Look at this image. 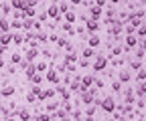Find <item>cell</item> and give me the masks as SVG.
Here are the masks:
<instances>
[{
    "label": "cell",
    "instance_id": "cell-1",
    "mask_svg": "<svg viewBox=\"0 0 146 121\" xmlns=\"http://www.w3.org/2000/svg\"><path fill=\"white\" fill-rule=\"evenodd\" d=\"M108 57L106 55H96L94 57V63H91V69H94V73H102L106 71V67H108Z\"/></svg>",
    "mask_w": 146,
    "mask_h": 121
},
{
    "label": "cell",
    "instance_id": "cell-2",
    "mask_svg": "<svg viewBox=\"0 0 146 121\" xmlns=\"http://www.w3.org/2000/svg\"><path fill=\"white\" fill-rule=\"evenodd\" d=\"M140 44V39L136 37V34H126L124 37V50L128 53V50H132V48H136Z\"/></svg>",
    "mask_w": 146,
    "mask_h": 121
},
{
    "label": "cell",
    "instance_id": "cell-3",
    "mask_svg": "<svg viewBox=\"0 0 146 121\" xmlns=\"http://www.w3.org/2000/svg\"><path fill=\"white\" fill-rule=\"evenodd\" d=\"M100 109H104L106 113H114V111H116V99H114V97H110V95H108V97H104V99H102Z\"/></svg>",
    "mask_w": 146,
    "mask_h": 121
},
{
    "label": "cell",
    "instance_id": "cell-4",
    "mask_svg": "<svg viewBox=\"0 0 146 121\" xmlns=\"http://www.w3.org/2000/svg\"><path fill=\"white\" fill-rule=\"evenodd\" d=\"M116 20H118V8L108 6V8H106V24H108V26H112Z\"/></svg>",
    "mask_w": 146,
    "mask_h": 121
},
{
    "label": "cell",
    "instance_id": "cell-5",
    "mask_svg": "<svg viewBox=\"0 0 146 121\" xmlns=\"http://www.w3.org/2000/svg\"><path fill=\"white\" fill-rule=\"evenodd\" d=\"M136 101H138L136 91H134V89H130V87H126V89H124V103H126V105H134Z\"/></svg>",
    "mask_w": 146,
    "mask_h": 121
},
{
    "label": "cell",
    "instance_id": "cell-6",
    "mask_svg": "<svg viewBox=\"0 0 146 121\" xmlns=\"http://www.w3.org/2000/svg\"><path fill=\"white\" fill-rule=\"evenodd\" d=\"M45 79H47L49 83H53V85H59V83H61V75H59L57 71H55L53 67H49V69H47V75H45Z\"/></svg>",
    "mask_w": 146,
    "mask_h": 121
},
{
    "label": "cell",
    "instance_id": "cell-7",
    "mask_svg": "<svg viewBox=\"0 0 146 121\" xmlns=\"http://www.w3.org/2000/svg\"><path fill=\"white\" fill-rule=\"evenodd\" d=\"M100 28H102V24H100L98 20H91V18H87V20H85V30H87L89 34H96Z\"/></svg>",
    "mask_w": 146,
    "mask_h": 121
},
{
    "label": "cell",
    "instance_id": "cell-8",
    "mask_svg": "<svg viewBox=\"0 0 146 121\" xmlns=\"http://www.w3.org/2000/svg\"><path fill=\"white\" fill-rule=\"evenodd\" d=\"M102 16H104V8H100V6H89V18H91V20H98V22H100Z\"/></svg>",
    "mask_w": 146,
    "mask_h": 121
},
{
    "label": "cell",
    "instance_id": "cell-9",
    "mask_svg": "<svg viewBox=\"0 0 146 121\" xmlns=\"http://www.w3.org/2000/svg\"><path fill=\"white\" fill-rule=\"evenodd\" d=\"M132 79H134L132 71H126V69H122V71H120V75H118V81H120L122 85H126V83H130Z\"/></svg>",
    "mask_w": 146,
    "mask_h": 121
},
{
    "label": "cell",
    "instance_id": "cell-10",
    "mask_svg": "<svg viewBox=\"0 0 146 121\" xmlns=\"http://www.w3.org/2000/svg\"><path fill=\"white\" fill-rule=\"evenodd\" d=\"M87 44H89V48H98V46L102 44V39L98 37V32H96V34H89V37H87Z\"/></svg>",
    "mask_w": 146,
    "mask_h": 121
},
{
    "label": "cell",
    "instance_id": "cell-11",
    "mask_svg": "<svg viewBox=\"0 0 146 121\" xmlns=\"http://www.w3.org/2000/svg\"><path fill=\"white\" fill-rule=\"evenodd\" d=\"M36 57H39V48H27L25 50V61L27 63H33Z\"/></svg>",
    "mask_w": 146,
    "mask_h": 121
},
{
    "label": "cell",
    "instance_id": "cell-12",
    "mask_svg": "<svg viewBox=\"0 0 146 121\" xmlns=\"http://www.w3.org/2000/svg\"><path fill=\"white\" fill-rule=\"evenodd\" d=\"M122 53H126V50H124V44H116V46H112V50H110V57H108V61H112L114 57H120Z\"/></svg>",
    "mask_w": 146,
    "mask_h": 121
},
{
    "label": "cell",
    "instance_id": "cell-13",
    "mask_svg": "<svg viewBox=\"0 0 146 121\" xmlns=\"http://www.w3.org/2000/svg\"><path fill=\"white\" fill-rule=\"evenodd\" d=\"M45 12H47L49 18H57V16H59V4H57V2H53V4L45 10Z\"/></svg>",
    "mask_w": 146,
    "mask_h": 121
},
{
    "label": "cell",
    "instance_id": "cell-14",
    "mask_svg": "<svg viewBox=\"0 0 146 121\" xmlns=\"http://www.w3.org/2000/svg\"><path fill=\"white\" fill-rule=\"evenodd\" d=\"M16 115H18V121H33V115L29 109H18Z\"/></svg>",
    "mask_w": 146,
    "mask_h": 121
},
{
    "label": "cell",
    "instance_id": "cell-15",
    "mask_svg": "<svg viewBox=\"0 0 146 121\" xmlns=\"http://www.w3.org/2000/svg\"><path fill=\"white\" fill-rule=\"evenodd\" d=\"M94 81H96V75H83L81 77V85H83V87H94Z\"/></svg>",
    "mask_w": 146,
    "mask_h": 121
},
{
    "label": "cell",
    "instance_id": "cell-16",
    "mask_svg": "<svg viewBox=\"0 0 146 121\" xmlns=\"http://www.w3.org/2000/svg\"><path fill=\"white\" fill-rule=\"evenodd\" d=\"M35 28V18H29V16H25V18H23V30H33Z\"/></svg>",
    "mask_w": 146,
    "mask_h": 121
},
{
    "label": "cell",
    "instance_id": "cell-17",
    "mask_svg": "<svg viewBox=\"0 0 146 121\" xmlns=\"http://www.w3.org/2000/svg\"><path fill=\"white\" fill-rule=\"evenodd\" d=\"M59 107H61V101H49L45 109H47V113H55Z\"/></svg>",
    "mask_w": 146,
    "mask_h": 121
},
{
    "label": "cell",
    "instance_id": "cell-18",
    "mask_svg": "<svg viewBox=\"0 0 146 121\" xmlns=\"http://www.w3.org/2000/svg\"><path fill=\"white\" fill-rule=\"evenodd\" d=\"M33 121H53V119H51V113L41 111V113H36V115L33 117Z\"/></svg>",
    "mask_w": 146,
    "mask_h": 121
},
{
    "label": "cell",
    "instance_id": "cell-19",
    "mask_svg": "<svg viewBox=\"0 0 146 121\" xmlns=\"http://www.w3.org/2000/svg\"><path fill=\"white\" fill-rule=\"evenodd\" d=\"M14 95V87L12 85H6V87L0 89V97H12Z\"/></svg>",
    "mask_w": 146,
    "mask_h": 121
},
{
    "label": "cell",
    "instance_id": "cell-20",
    "mask_svg": "<svg viewBox=\"0 0 146 121\" xmlns=\"http://www.w3.org/2000/svg\"><path fill=\"white\" fill-rule=\"evenodd\" d=\"M63 18H65V22H69V24H75V20H77V14L73 12V10H69V12H65V14H63Z\"/></svg>",
    "mask_w": 146,
    "mask_h": 121
},
{
    "label": "cell",
    "instance_id": "cell-21",
    "mask_svg": "<svg viewBox=\"0 0 146 121\" xmlns=\"http://www.w3.org/2000/svg\"><path fill=\"white\" fill-rule=\"evenodd\" d=\"M35 41H36V43H49V34H47L45 30L35 32Z\"/></svg>",
    "mask_w": 146,
    "mask_h": 121
},
{
    "label": "cell",
    "instance_id": "cell-22",
    "mask_svg": "<svg viewBox=\"0 0 146 121\" xmlns=\"http://www.w3.org/2000/svg\"><path fill=\"white\" fill-rule=\"evenodd\" d=\"M10 43H12V32H4V34H2V39H0V44L6 48Z\"/></svg>",
    "mask_w": 146,
    "mask_h": 121
},
{
    "label": "cell",
    "instance_id": "cell-23",
    "mask_svg": "<svg viewBox=\"0 0 146 121\" xmlns=\"http://www.w3.org/2000/svg\"><path fill=\"white\" fill-rule=\"evenodd\" d=\"M0 32H10V24H8V18H6V16L0 18Z\"/></svg>",
    "mask_w": 146,
    "mask_h": 121
},
{
    "label": "cell",
    "instance_id": "cell-24",
    "mask_svg": "<svg viewBox=\"0 0 146 121\" xmlns=\"http://www.w3.org/2000/svg\"><path fill=\"white\" fill-rule=\"evenodd\" d=\"M96 55H98V53H96V48H89V46H87V48L83 50V53H81V57H83V59H89V61L94 59Z\"/></svg>",
    "mask_w": 146,
    "mask_h": 121
},
{
    "label": "cell",
    "instance_id": "cell-25",
    "mask_svg": "<svg viewBox=\"0 0 146 121\" xmlns=\"http://www.w3.org/2000/svg\"><path fill=\"white\" fill-rule=\"evenodd\" d=\"M130 69H132V73L140 71V69H142V61H138V59H130Z\"/></svg>",
    "mask_w": 146,
    "mask_h": 121
},
{
    "label": "cell",
    "instance_id": "cell-26",
    "mask_svg": "<svg viewBox=\"0 0 146 121\" xmlns=\"http://www.w3.org/2000/svg\"><path fill=\"white\" fill-rule=\"evenodd\" d=\"M35 69H36V73H47L49 65H47L45 61H39V63H35Z\"/></svg>",
    "mask_w": 146,
    "mask_h": 121
},
{
    "label": "cell",
    "instance_id": "cell-27",
    "mask_svg": "<svg viewBox=\"0 0 146 121\" xmlns=\"http://www.w3.org/2000/svg\"><path fill=\"white\" fill-rule=\"evenodd\" d=\"M12 43H14V44H25V34L14 32V34H12Z\"/></svg>",
    "mask_w": 146,
    "mask_h": 121
},
{
    "label": "cell",
    "instance_id": "cell-28",
    "mask_svg": "<svg viewBox=\"0 0 146 121\" xmlns=\"http://www.w3.org/2000/svg\"><path fill=\"white\" fill-rule=\"evenodd\" d=\"M23 14L29 16V18H35V16H36V8H35V6H27V8L23 10Z\"/></svg>",
    "mask_w": 146,
    "mask_h": 121
},
{
    "label": "cell",
    "instance_id": "cell-29",
    "mask_svg": "<svg viewBox=\"0 0 146 121\" xmlns=\"http://www.w3.org/2000/svg\"><path fill=\"white\" fill-rule=\"evenodd\" d=\"M69 10H71L69 2H65V0H61V2H59V14H65V12H69Z\"/></svg>",
    "mask_w": 146,
    "mask_h": 121
},
{
    "label": "cell",
    "instance_id": "cell-30",
    "mask_svg": "<svg viewBox=\"0 0 146 121\" xmlns=\"http://www.w3.org/2000/svg\"><path fill=\"white\" fill-rule=\"evenodd\" d=\"M29 81H31L33 85H41V83H43V75H41V73H35Z\"/></svg>",
    "mask_w": 146,
    "mask_h": 121
},
{
    "label": "cell",
    "instance_id": "cell-31",
    "mask_svg": "<svg viewBox=\"0 0 146 121\" xmlns=\"http://www.w3.org/2000/svg\"><path fill=\"white\" fill-rule=\"evenodd\" d=\"M136 37H138V39H144V37H146V22H142V24L138 26V30H136Z\"/></svg>",
    "mask_w": 146,
    "mask_h": 121
},
{
    "label": "cell",
    "instance_id": "cell-32",
    "mask_svg": "<svg viewBox=\"0 0 146 121\" xmlns=\"http://www.w3.org/2000/svg\"><path fill=\"white\" fill-rule=\"evenodd\" d=\"M10 63H12V65H21V63H23V55H21V53H14V55L10 57Z\"/></svg>",
    "mask_w": 146,
    "mask_h": 121
},
{
    "label": "cell",
    "instance_id": "cell-33",
    "mask_svg": "<svg viewBox=\"0 0 146 121\" xmlns=\"http://www.w3.org/2000/svg\"><path fill=\"white\" fill-rule=\"evenodd\" d=\"M10 28H12V30H23V20L14 18V20L10 22Z\"/></svg>",
    "mask_w": 146,
    "mask_h": 121
},
{
    "label": "cell",
    "instance_id": "cell-34",
    "mask_svg": "<svg viewBox=\"0 0 146 121\" xmlns=\"http://www.w3.org/2000/svg\"><path fill=\"white\" fill-rule=\"evenodd\" d=\"M134 50H136V53H134V59L142 61V59H144V55H146V50H144V48H140V46H136Z\"/></svg>",
    "mask_w": 146,
    "mask_h": 121
},
{
    "label": "cell",
    "instance_id": "cell-35",
    "mask_svg": "<svg viewBox=\"0 0 146 121\" xmlns=\"http://www.w3.org/2000/svg\"><path fill=\"white\" fill-rule=\"evenodd\" d=\"M10 6H12V8H16V10H23V8H25V0H12Z\"/></svg>",
    "mask_w": 146,
    "mask_h": 121
},
{
    "label": "cell",
    "instance_id": "cell-36",
    "mask_svg": "<svg viewBox=\"0 0 146 121\" xmlns=\"http://www.w3.org/2000/svg\"><path fill=\"white\" fill-rule=\"evenodd\" d=\"M67 34H73V32H75V26H73V24H69V22H63V26H61Z\"/></svg>",
    "mask_w": 146,
    "mask_h": 121
},
{
    "label": "cell",
    "instance_id": "cell-37",
    "mask_svg": "<svg viewBox=\"0 0 146 121\" xmlns=\"http://www.w3.org/2000/svg\"><path fill=\"white\" fill-rule=\"evenodd\" d=\"M43 95H45V101H47V99H53L55 95H57V91H55V89H45Z\"/></svg>",
    "mask_w": 146,
    "mask_h": 121
},
{
    "label": "cell",
    "instance_id": "cell-38",
    "mask_svg": "<svg viewBox=\"0 0 146 121\" xmlns=\"http://www.w3.org/2000/svg\"><path fill=\"white\" fill-rule=\"evenodd\" d=\"M67 43H69V41H67L65 37H59V39H57V43H55V44H57V48H65V44H67Z\"/></svg>",
    "mask_w": 146,
    "mask_h": 121
},
{
    "label": "cell",
    "instance_id": "cell-39",
    "mask_svg": "<svg viewBox=\"0 0 146 121\" xmlns=\"http://www.w3.org/2000/svg\"><path fill=\"white\" fill-rule=\"evenodd\" d=\"M112 91H116V93H122V83H120L118 79L112 83Z\"/></svg>",
    "mask_w": 146,
    "mask_h": 121
},
{
    "label": "cell",
    "instance_id": "cell-40",
    "mask_svg": "<svg viewBox=\"0 0 146 121\" xmlns=\"http://www.w3.org/2000/svg\"><path fill=\"white\" fill-rule=\"evenodd\" d=\"M96 111H98V107H96V105H87L85 115H91V117H94V115H96Z\"/></svg>",
    "mask_w": 146,
    "mask_h": 121
},
{
    "label": "cell",
    "instance_id": "cell-41",
    "mask_svg": "<svg viewBox=\"0 0 146 121\" xmlns=\"http://www.w3.org/2000/svg\"><path fill=\"white\" fill-rule=\"evenodd\" d=\"M77 63H79V67H81V69H87V67H89V59L79 57V61H77Z\"/></svg>",
    "mask_w": 146,
    "mask_h": 121
},
{
    "label": "cell",
    "instance_id": "cell-42",
    "mask_svg": "<svg viewBox=\"0 0 146 121\" xmlns=\"http://www.w3.org/2000/svg\"><path fill=\"white\" fill-rule=\"evenodd\" d=\"M94 87H96V89H104V87H106V83H104L102 79H96V81H94Z\"/></svg>",
    "mask_w": 146,
    "mask_h": 121
},
{
    "label": "cell",
    "instance_id": "cell-43",
    "mask_svg": "<svg viewBox=\"0 0 146 121\" xmlns=\"http://www.w3.org/2000/svg\"><path fill=\"white\" fill-rule=\"evenodd\" d=\"M36 18H39V22H45L49 16H47V12H36Z\"/></svg>",
    "mask_w": 146,
    "mask_h": 121
},
{
    "label": "cell",
    "instance_id": "cell-44",
    "mask_svg": "<svg viewBox=\"0 0 146 121\" xmlns=\"http://www.w3.org/2000/svg\"><path fill=\"white\" fill-rule=\"evenodd\" d=\"M27 101H29V103H39V99H36V97H35V95H33L31 91L27 93Z\"/></svg>",
    "mask_w": 146,
    "mask_h": 121
},
{
    "label": "cell",
    "instance_id": "cell-45",
    "mask_svg": "<svg viewBox=\"0 0 146 121\" xmlns=\"http://www.w3.org/2000/svg\"><path fill=\"white\" fill-rule=\"evenodd\" d=\"M65 50H67V53H75V46H73V43H67V44H65Z\"/></svg>",
    "mask_w": 146,
    "mask_h": 121
},
{
    "label": "cell",
    "instance_id": "cell-46",
    "mask_svg": "<svg viewBox=\"0 0 146 121\" xmlns=\"http://www.w3.org/2000/svg\"><path fill=\"white\" fill-rule=\"evenodd\" d=\"M112 65L114 67H122L124 65V59H112Z\"/></svg>",
    "mask_w": 146,
    "mask_h": 121
},
{
    "label": "cell",
    "instance_id": "cell-47",
    "mask_svg": "<svg viewBox=\"0 0 146 121\" xmlns=\"http://www.w3.org/2000/svg\"><path fill=\"white\" fill-rule=\"evenodd\" d=\"M10 8H12V6H8V4H2V14H4V16H8Z\"/></svg>",
    "mask_w": 146,
    "mask_h": 121
},
{
    "label": "cell",
    "instance_id": "cell-48",
    "mask_svg": "<svg viewBox=\"0 0 146 121\" xmlns=\"http://www.w3.org/2000/svg\"><path fill=\"white\" fill-rule=\"evenodd\" d=\"M94 6H100V8H104V6H106V0H94Z\"/></svg>",
    "mask_w": 146,
    "mask_h": 121
},
{
    "label": "cell",
    "instance_id": "cell-49",
    "mask_svg": "<svg viewBox=\"0 0 146 121\" xmlns=\"http://www.w3.org/2000/svg\"><path fill=\"white\" fill-rule=\"evenodd\" d=\"M134 105H138V109H144V107H146V105H144V101H142V99H138V101L134 103Z\"/></svg>",
    "mask_w": 146,
    "mask_h": 121
},
{
    "label": "cell",
    "instance_id": "cell-50",
    "mask_svg": "<svg viewBox=\"0 0 146 121\" xmlns=\"http://www.w3.org/2000/svg\"><path fill=\"white\" fill-rule=\"evenodd\" d=\"M138 46H140V48H144V50H146V37H144V39H140V44H138Z\"/></svg>",
    "mask_w": 146,
    "mask_h": 121
},
{
    "label": "cell",
    "instance_id": "cell-51",
    "mask_svg": "<svg viewBox=\"0 0 146 121\" xmlns=\"http://www.w3.org/2000/svg\"><path fill=\"white\" fill-rule=\"evenodd\" d=\"M14 73H16V67L10 65V67H8V75H14Z\"/></svg>",
    "mask_w": 146,
    "mask_h": 121
},
{
    "label": "cell",
    "instance_id": "cell-52",
    "mask_svg": "<svg viewBox=\"0 0 146 121\" xmlns=\"http://www.w3.org/2000/svg\"><path fill=\"white\" fill-rule=\"evenodd\" d=\"M57 39H59V37H57V34H55V32H53L51 37H49V41H51V43H57Z\"/></svg>",
    "mask_w": 146,
    "mask_h": 121
},
{
    "label": "cell",
    "instance_id": "cell-53",
    "mask_svg": "<svg viewBox=\"0 0 146 121\" xmlns=\"http://www.w3.org/2000/svg\"><path fill=\"white\" fill-rule=\"evenodd\" d=\"M81 2H83V0H71V4H73V6H77V4H81Z\"/></svg>",
    "mask_w": 146,
    "mask_h": 121
},
{
    "label": "cell",
    "instance_id": "cell-54",
    "mask_svg": "<svg viewBox=\"0 0 146 121\" xmlns=\"http://www.w3.org/2000/svg\"><path fill=\"white\" fill-rule=\"evenodd\" d=\"M110 2H112V6H116V4H120L122 0H110Z\"/></svg>",
    "mask_w": 146,
    "mask_h": 121
},
{
    "label": "cell",
    "instance_id": "cell-55",
    "mask_svg": "<svg viewBox=\"0 0 146 121\" xmlns=\"http://www.w3.org/2000/svg\"><path fill=\"white\" fill-rule=\"evenodd\" d=\"M4 121H18V119H16V117H6Z\"/></svg>",
    "mask_w": 146,
    "mask_h": 121
},
{
    "label": "cell",
    "instance_id": "cell-56",
    "mask_svg": "<svg viewBox=\"0 0 146 121\" xmlns=\"http://www.w3.org/2000/svg\"><path fill=\"white\" fill-rule=\"evenodd\" d=\"M4 50H6V48H4L2 44H0V55H4Z\"/></svg>",
    "mask_w": 146,
    "mask_h": 121
},
{
    "label": "cell",
    "instance_id": "cell-57",
    "mask_svg": "<svg viewBox=\"0 0 146 121\" xmlns=\"http://www.w3.org/2000/svg\"><path fill=\"white\" fill-rule=\"evenodd\" d=\"M0 67H4V59H2V55H0Z\"/></svg>",
    "mask_w": 146,
    "mask_h": 121
},
{
    "label": "cell",
    "instance_id": "cell-58",
    "mask_svg": "<svg viewBox=\"0 0 146 121\" xmlns=\"http://www.w3.org/2000/svg\"><path fill=\"white\" fill-rule=\"evenodd\" d=\"M120 121H130V119H128V117H122V119H120Z\"/></svg>",
    "mask_w": 146,
    "mask_h": 121
},
{
    "label": "cell",
    "instance_id": "cell-59",
    "mask_svg": "<svg viewBox=\"0 0 146 121\" xmlns=\"http://www.w3.org/2000/svg\"><path fill=\"white\" fill-rule=\"evenodd\" d=\"M142 101H144V105H146V95H144V97H142Z\"/></svg>",
    "mask_w": 146,
    "mask_h": 121
},
{
    "label": "cell",
    "instance_id": "cell-60",
    "mask_svg": "<svg viewBox=\"0 0 146 121\" xmlns=\"http://www.w3.org/2000/svg\"><path fill=\"white\" fill-rule=\"evenodd\" d=\"M51 2H55V0H51Z\"/></svg>",
    "mask_w": 146,
    "mask_h": 121
},
{
    "label": "cell",
    "instance_id": "cell-61",
    "mask_svg": "<svg viewBox=\"0 0 146 121\" xmlns=\"http://www.w3.org/2000/svg\"><path fill=\"white\" fill-rule=\"evenodd\" d=\"M144 117H146V113H144Z\"/></svg>",
    "mask_w": 146,
    "mask_h": 121
},
{
    "label": "cell",
    "instance_id": "cell-62",
    "mask_svg": "<svg viewBox=\"0 0 146 121\" xmlns=\"http://www.w3.org/2000/svg\"><path fill=\"white\" fill-rule=\"evenodd\" d=\"M89 2H91V0H89Z\"/></svg>",
    "mask_w": 146,
    "mask_h": 121
},
{
    "label": "cell",
    "instance_id": "cell-63",
    "mask_svg": "<svg viewBox=\"0 0 146 121\" xmlns=\"http://www.w3.org/2000/svg\"><path fill=\"white\" fill-rule=\"evenodd\" d=\"M71 121H73V119H71Z\"/></svg>",
    "mask_w": 146,
    "mask_h": 121
}]
</instances>
